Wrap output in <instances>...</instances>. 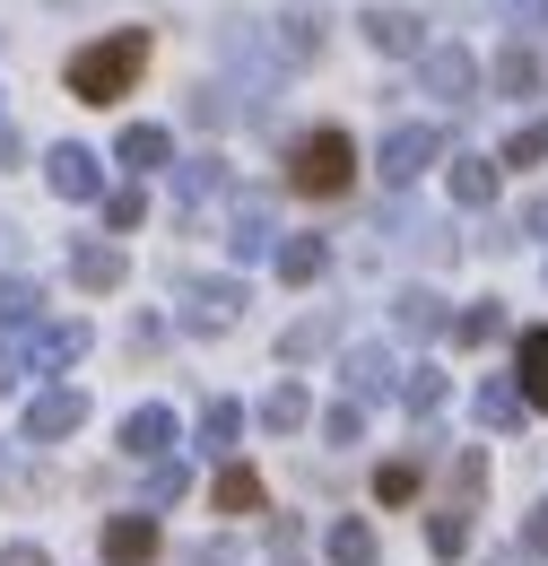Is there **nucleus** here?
I'll return each instance as SVG.
<instances>
[{"label": "nucleus", "instance_id": "1", "mask_svg": "<svg viewBox=\"0 0 548 566\" xmlns=\"http://www.w3.org/2000/svg\"><path fill=\"white\" fill-rule=\"evenodd\" d=\"M139 71H148V27H105L96 44H78L62 62V87L78 105H123L139 87Z\"/></svg>", "mask_w": 548, "mask_h": 566}, {"label": "nucleus", "instance_id": "2", "mask_svg": "<svg viewBox=\"0 0 548 566\" xmlns=\"http://www.w3.org/2000/svg\"><path fill=\"white\" fill-rule=\"evenodd\" d=\"M348 175H357V140H348L340 123H314V132L287 140V192H305V201H340Z\"/></svg>", "mask_w": 548, "mask_h": 566}, {"label": "nucleus", "instance_id": "3", "mask_svg": "<svg viewBox=\"0 0 548 566\" xmlns=\"http://www.w3.org/2000/svg\"><path fill=\"white\" fill-rule=\"evenodd\" d=\"M44 192L62 201V210H96L114 184H105V157L96 148H78V140H62V148H44Z\"/></svg>", "mask_w": 548, "mask_h": 566}, {"label": "nucleus", "instance_id": "4", "mask_svg": "<svg viewBox=\"0 0 548 566\" xmlns=\"http://www.w3.org/2000/svg\"><path fill=\"white\" fill-rule=\"evenodd\" d=\"M323 27H331V18H323L314 0L278 9L271 35H262V62H271V71H314V62H323Z\"/></svg>", "mask_w": 548, "mask_h": 566}, {"label": "nucleus", "instance_id": "5", "mask_svg": "<svg viewBox=\"0 0 548 566\" xmlns=\"http://www.w3.org/2000/svg\"><path fill=\"white\" fill-rule=\"evenodd\" d=\"M435 157H444V132H435V123H392V132L375 140V175H383L392 192H410Z\"/></svg>", "mask_w": 548, "mask_h": 566}, {"label": "nucleus", "instance_id": "6", "mask_svg": "<svg viewBox=\"0 0 548 566\" xmlns=\"http://www.w3.org/2000/svg\"><path fill=\"white\" fill-rule=\"evenodd\" d=\"M357 35H366L383 62H418V53H426V18L401 9V0H366V9H357Z\"/></svg>", "mask_w": 548, "mask_h": 566}, {"label": "nucleus", "instance_id": "7", "mask_svg": "<svg viewBox=\"0 0 548 566\" xmlns=\"http://www.w3.org/2000/svg\"><path fill=\"white\" fill-rule=\"evenodd\" d=\"M271 244H278V201L262 184H244L235 218H226V262H271Z\"/></svg>", "mask_w": 548, "mask_h": 566}, {"label": "nucleus", "instance_id": "8", "mask_svg": "<svg viewBox=\"0 0 548 566\" xmlns=\"http://www.w3.org/2000/svg\"><path fill=\"white\" fill-rule=\"evenodd\" d=\"M418 96H435V105H471V96H479V53H462V44H426V53H418Z\"/></svg>", "mask_w": 548, "mask_h": 566}, {"label": "nucleus", "instance_id": "9", "mask_svg": "<svg viewBox=\"0 0 548 566\" xmlns=\"http://www.w3.org/2000/svg\"><path fill=\"white\" fill-rule=\"evenodd\" d=\"M87 349H96V332H87L78 314H44V323L27 332V357H35V375H62V366H78Z\"/></svg>", "mask_w": 548, "mask_h": 566}, {"label": "nucleus", "instance_id": "10", "mask_svg": "<svg viewBox=\"0 0 548 566\" xmlns=\"http://www.w3.org/2000/svg\"><path fill=\"white\" fill-rule=\"evenodd\" d=\"M244 323V280L226 271V280H201L192 287V305H183V332H201V340H218V332H235Z\"/></svg>", "mask_w": 548, "mask_h": 566}, {"label": "nucleus", "instance_id": "11", "mask_svg": "<svg viewBox=\"0 0 548 566\" xmlns=\"http://www.w3.org/2000/svg\"><path fill=\"white\" fill-rule=\"evenodd\" d=\"M78 427H87V392H78V384H53V392L27 401V444H62Z\"/></svg>", "mask_w": 548, "mask_h": 566}, {"label": "nucleus", "instance_id": "12", "mask_svg": "<svg viewBox=\"0 0 548 566\" xmlns=\"http://www.w3.org/2000/svg\"><path fill=\"white\" fill-rule=\"evenodd\" d=\"M123 280H131V262H123V244H114V235H78V244H70V287L114 296Z\"/></svg>", "mask_w": 548, "mask_h": 566}, {"label": "nucleus", "instance_id": "13", "mask_svg": "<svg viewBox=\"0 0 548 566\" xmlns=\"http://www.w3.org/2000/svg\"><path fill=\"white\" fill-rule=\"evenodd\" d=\"M340 384H348V401L366 410V401L401 392V366H392V349H383V340H357V349L340 357Z\"/></svg>", "mask_w": 548, "mask_h": 566}, {"label": "nucleus", "instance_id": "14", "mask_svg": "<svg viewBox=\"0 0 548 566\" xmlns=\"http://www.w3.org/2000/svg\"><path fill=\"white\" fill-rule=\"evenodd\" d=\"M114 166H123V175H166V166H175V132H166V123H123V132H114Z\"/></svg>", "mask_w": 548, "mask_h": 566}, {"label": "nucleus", "instance_id": "15", "mask_svg": "<svg viewBox=\"0 0 548 566\" xmlns=\"http://www.w3.org/2000/svg\"><path fill=\"white\" fill-rule=\"evenodd\" d=\"M123 453H131V462H166V453H175V410H166V401H131V410H123Z\"/></svg>", "mask_w": 548, "mask_h": 566}, {"label": "nucleus", "instance_id": "16", "mask_svg": "<svg viewBox=\"0 0 548 566\" xmlns=\"http://www.w3.org/2000/svg\"><path fill=\"white\" fill-rule=\"evenodd\" d=\"M148 558H157V514H139V505L105 514V566H148Z\"/></svg>", "mask_w": 548, "mask_h": 566}, {"label": "nucleus", "instance_id": "17", "mask_svg": "<svg viewBox=\"0 0 548 566\" xmlns=\"http://www.w3.org/2000/svg\"><path fill=\"white\" fill-rule=\"evenodd\" d=\"M392 332H401V340H444V332H453V305H444L435 287H401V296H392Z\"/></svg>", "mask_w": 548, "mask_h": 566}, {"label": "nucleus", "instance_id": "18", "mask_svg": "<svg viewBox=\"0 0 548 566\" xmlns=\"http://www.w3.org/2000/svg\"><path fill=\"white\" fill-rule=\"evenodd\" d=\"M271 271L287 287H314L323 271H331V244H323V235H278V244H271Z\"/></svg>", "mask_w": 548, "mask_h": 566}, {"label": "nucleus", "instance_id": "19", "mask_svg": "<svg viewBox=\"0 0 548 566\" xmlns=\"http://www.w3.org/2000/svg\"><path fill=\"white\" fill-rule=\"evenodd\" d=\"M496 175H505V166L471 148V157H453V166H444V192H453L462 210H487V201H496Z\"/></svg>", "mask_w": 548, "mask_h": 566}, {"label": "nucleus", "instance_id": "20", "mask_svg": "<svg viewBox=\"0 0 548 566\" xmlns=\"http://www.w3.org/2000/svg\"><path fill=\"white\" fill-rule=\"evenodd\" d=\"M514 392H523V410H548V332L514 340Z\"/></svg>", "mask_w": 548, "mask_h": 566}, {"label": "nucleus", "instance_id": "21", "mask_svg": "<svg viewBox=\"0 0 548 566\" xmlns=\"http://www.w3.org/2000/svg\"><path fill=\"white\" fill-rule=\"evenodd\" d=\"M253 419L271 427V436H296V427L314 419V401H305V384H296V375H278L271 392H262V410H253Z\"/></svg>", "mask_w": 548, "mask_h": 566}, {"label": "nucleus", "instance_id": "22", "mask_svg": "<svg viewBox=\"0 0 548 566\" xmlns=\"http://www.w3.org/2000/svg\"><path fill=\"white\" fill-rule=\"evenodd\" d=\"M487 87H496V96H540V53H531V44H505V53L487 62Z\"/></svg>", "mask_w": 548, "mask_h": 566}, {"label": "nucleus", "instance_id": "23", "mask_svg": "<svg viewBox=\"0 0 548 566\" xmlns=\"http://www.w3.org/2000/svg\"><path fill=\"white\" fill-rule=\"evenodd\" d=\"M183 114H192V123H201V132H226V123H235V114H244V87H235V78H201V87H192V105H183Z\"/></svg>", "mask_w": 548, "mask_h": 566}, {"label": "nucleus", "instance_id": "24", "mask_svg": "<svg viewBox=\"0 0 548 566\" xmlns=\"http://www.w3.org/2000/svg\"><path fill=\"white\" fill-rule=\"evenodd\" d=\"M175 192H183V210H201V201H218V192H226V157H218V148H201V157H183V166H175Z\"/></svg>", "mask_w": 548, "mask_h": 566}, {"label": "nucleus", "instance_id": "25", "mask_svg": "<svg viewBox=\"0 0 548 566\" xmlns=\"http://www.w3.org/2000/svg\"><path fill=\"white\" fill-rule=\"evenodd\" d=\"M471 410H479V427H496V436H514V427L531 419V410H523V392H514V375H487Z\"/></svg>", "mask_w": 548, "mask_h": 566}, {"label": "nucleus", "instance_id": "26", "mask_svg": "<svg viewBox=\"0 0 548 566\" xmlns=\"http://www.w3.org/2000/svg\"><path fill=\"white\" fill-rule=\"evenodd\" d=\"M35 323H44V287L9 271V280H0V332L18 340V332H35Z\"/></svg>", "mask_w": 548, "mask_h": 566}, {"label": "nucleus", "instance_id": "27", "mask_svg": "<svg viewBox=\"0 0 548 566\" xmlns=\"http://www.w3.org/2000/svg\"><path fill=\"white\" fill-rule=\"evenodd\" d=\"M235 436H244V401L209 392L201 401V453H235Z\"/></svg>", "mask_w": 548, "mask_h": 566}, {"label": "nucleus", "instance_id": "28", "mask_svg": "<svg viewBox=\"0 0 548 566\" xmlns=\"http://www.w3.org/2000/svg\"><path fill=\"white\" fill-rule=\"evenodd\" d=\"M323 558H331V566H375V523L340 514V523L323 532Z\"/></svg>", "mask_w": 548, "mask_h": 566}, {"label": "nucleus", "instance_id": "29", "mask_svg": "<svg viewBox=\"0 0 548 566\" xmlns=\"http://www.w3.org/2000/svg\"><path fill=\"white\" fill-rule=\"evenodd\" d=\"M183 489H192V471L166 453V462H148V480H139V514H166V505H183Z\"/></svg>", "mask_w": 548, "mask_h": 566}, {"label": "nucleus", "instance_id": "30", "mask_svg": "<svg viewBox=\"0 0 548 566\" xmlns=\"http://www.w3.org/2000/svg\"><path fill=\"white\" fill-rule=\"evenodd\" d=\"M218 514H262V471H244V462H226V471H218Z\"/></svg>", "mask_w": 548, "mask_h": 566}, {"label": "nucleus", "instance_id": "31", "mask_svg": "<svg viewBox=\"0 0 548 566\" xmlns=\"http://www.w3.org/2000/svg\"><path fill=\"white\" fill-rule=\"evenodd\" d=\"M453 340H462V349L505 340V305H496V296H487V305H462V314H453Z\"/></svg>", "mask_w": 548, "mask_h": 566}, {"label": "nucleus", "instance_id": "32", "mask_svg": "<svg viewBox=\"0 0 548 566\" xmlns=\"http://www.w3.org/2000/svg\"><path fill=\"white\" fill-rule=\"evenodd\" d=\"M426 549H435V558H462V549H471V505L426 514Z\"/></svg>", "mask_w": 548, "mask_h": 566}, {"label": "nucleus", "instance_id": "33", "mask_svg": "<svg viewBox=\"0 0 548 566\" xmlns=\"http://www.w3.org/2000/svg\"><path fill=\"white\" fill-rule=\"evenodd\" d=\"M331 349V314H305L287 340H278V366H305V357H323Z\"/></svg>", "mask_w": 548, "mask_h": 566}, {"label": "nucleus", "instance_id": "34", "mask_svg": "<svg viewBox=\"0 0 548 566\" xmlns=\"http://www.w3.org/2000/svg\"><path fill=\"white\" fill-rule=\"evenodd\" d=\"M401 401H410V419H435V410H444V375H435V366H410V375H401Z\"/></svg>", "mask_w": 548, "mask_h": 566}, {"label": "nucleus", "instance_id": "35", "mask_svg": "<svg viewBox=\"0 0 548 566\" xmlns=\"http://www.w3.org/2000/svg\"><path fill=\"white\" fill-rule=\"evenodd\" d=\"M96 210H105V227H114V235H131L139 218H148V192H139V184H114V192H105Z\"/></svg>", "mask_w": 548, "mask_h": 566}, {"label": "nucleus", "instance_id": "36", "mask_svg": "<svg viewBox=\"0 0 548 566\" xmlns=\"http://www.w3.org/2000/svg\"><path fill=\"white\" fill-rule=\"evenodd\" d=\"M540 157H548V114H531V123H523L514 140L496 148V166H540Z\"/></svg>", "mask_w": 548, "mask_h": 566}, {"label": "nucleus", "instance_id": "37", "mask_svg": "<svg viewBox=\"0 0 548 566\" xmlns=\"http://www.w3.org/2000/svg\"><path fill=\"white\" fill-rule=\"evenodd\" d=\"M375 496H383V505H410L418 496V462H383V471H375Z\"/></svg>", "mask_w": 548, "mask_h": 566}, {"label": "nucleus", "instance_id": "38", "mask_svg": "<svg viewBox=\"0 0 548 566\" xmlns=\"http://www.w3.org/2000/svg\"><path fill=\"white\" fill-rule=\"evenodd\" d=\"M323 436H331V444H366V410H357V401L323 410Z\"/></svg>", "mask_w": 548, "mask_h": 566}, {"label": "nucleus", "instance_id": "39", "mask_svg": "<svg viewBox=\"0 0 548 566\" xmlns=\"http://www.w3.org/2000/svg\"><path fill=\"white\" fill-rule=\"evenodd\" d=\"M27 375H35V357H27V340H9V332H0V392H18Z\"/></svg>", "mask_w": 548, "mask_h": 566}, {"label": "nucleus", "instance_id": "40", "mask_svg": "<svg viewBox=\"0 0 548 566\" xmlns=\"http://www.w3.org/2000/svg\"><path fill=\"white\" fill-rule=\"evenodd\" d=\"M453 489H462V505L487 489V453H462V462H453Z\"/></svg>", "mask_w": 548, "mask_h": 566}, {"label": "nucleus", "instance_id": "41", "mask_svg": "<svg viewBox=\"0 0 548 566\" xmlns=\"http://www.w3.org/2000/svg\"><path fill=\"white\" fill-rule=\"evenodd\" d=\"M505 18H514L523 35H548V0H505Z\"/></svg>", "mask_w": 548, "mask_h": 566}, {"label": "nucleus", "instance_id": "42", "mask_svg": "<svg viewBox=\"0 0 548 566\" xmlns=\"http://www.w3.org/2000/svg\"><path fill=\"white\" fill-rule=\"evenodd\" d=\"M523 558H548V505L523 514Z\"/></svg>", "mask_w": 548, "mask_h": 566}, {"label": "nucleus", "instance_id": "43", "mask_svg": "<svg viewBox=\"0 0 548 566\" xmlns=\"http://www.w3.org/2000/svg\"><path fill=\"white\" fill-rule=\"evenodd\" d=\"M0 566H53V558H44L35 541H9V549H0Z\"/></svg>", "mask_w": 548, "mask_h": 566}, {"label": "nucleus", "instance_id": "44", "mask_svg": "<svg viewBox=\"0 0 548 566\" xmlns=\"http://www.w3.org/2000/svg\"><path fill=\"white\" fill-rule=\"evenodd\" d=\"M18 157H27V140H18V132H9V123H0V175H9V166H18Z\"/></svg>", "mask_w": 548, "mask_h": 566}, {"label": "nucleus", "instance_id": "45", "mask_svg": "<svg viewBox=\"0 0 548 566\" xmlns=\"http://www.w3.org/2000/svg\"><path fill=\"white\" fill-rule=\"evenodd\" d=\"M523 227H531V235H548V201H531V210H523Z\"/></svg>", "mask_w": 548, "mask_h": 566}, {"label": "nucleus", "instance_id": "46", "mask_svg": "<svg viewBox=\"0 0 548 566\" xmlns=\"http://www.w3.org/2000/svg\"><path fill=\"white\" fill-rule=\"evenodd\" d=\"M0 262H18V227L9 218H0Z\"/></svg>", "mask_w": 548, "mask_h": 566}, {"label": "nucleus", "instance_id": "47", "mask_svg": "<svg viewBox=\"0 0 548 566\" xmlns=\"http://www.w3.org/2000/svg\"><path fill=\"white\" fill-rule=\"evenodd\" d=\"M0 123H9V105H0Z\"/></svg>", "mask_w": 548, "mask_h": 566}, {"label": "nucleus", "instance_id": "48", "mask_svg": "<svg viewBox=\"0 0 548 566\" xmlns=\"http://www.w3.org/2000/svg\"><path fill=\"white\" fill-rule=\"evenodd\" d=\"M53 9H70V0H53Z\"/></svg>", "mask_w": 548, "mask_h": 566}, {"label": "nucleus", "instance_id": "49", "mask_svg": "<svg viewBox=\"0 0 548 566\" xmlns=\"http://www.w3.org/2000/svg\"><path fill=\"white\" fill-rule=\"evenodd\" d=\"M287 566H296V558H287Z\"/></svg>", "mask_w": 548, "mask_h": 566}]
</instances>
